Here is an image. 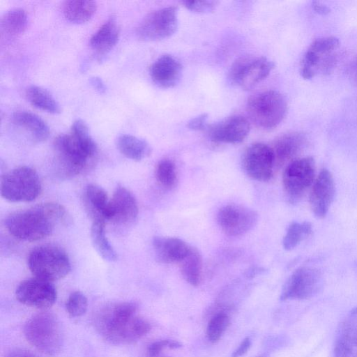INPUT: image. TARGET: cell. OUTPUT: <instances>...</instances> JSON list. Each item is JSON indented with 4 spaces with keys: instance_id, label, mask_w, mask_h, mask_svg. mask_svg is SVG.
<instances>
[{
    "instance_id": "cell-1",
    "label": "cell",
    "mask_w": 357,
    "mask_h": 357,
    "mask_svg": "<svg viewBox=\"0 0 357 357\" xmlns=\"http://www.w3.org/2000/svg\"><path fill=\"white\" fill-rule=\"evenodd\" d=\"M134 303L123 302L110 305L100 310L95 317V326L108 342L128 344L137 342L151 329V324L137 316Z\"/></svg>"
},
{
    "instance_id": "cell-2",
    "label": "cell",
    "mask_w": 357,
    "mask_h": 357,
    "mask_svg": "<svg viewBox=\"0 0 357 357\" xmlns=\"http://www.w3.org/2000/svg\"><path fill=\"white\" fill-rule=\"evenodd\" d=\"M54 148L59 171L66 177L79 174L91 167L97 159L98 146L90 135L86 123L75 120L70 133L58 136Z\"/></svg>"
},
{
    "instance_id": "cell-3",
    "label": "cell",
    "mask_w": 357,
    "mask_h": 357,
    "mask_svg": "<svg viewBox=\"0 0 357 357\" xmlns=\"http://www.w3.org/2000/svg\"><path fill=\"white\" fill-rule=\"evenodd\" d=\"M68 220L63 206L56 202H46L12 213L6 218L5 225L16 238L36 241L50 235L56 225L66 224Z\"/></svg>"
},
{
    "instance_id": "cell-4",
    "label": "cell",
    "mask_w": 357,
    "mask_h": 357,
    "mask_svg": "<svg viewBox=\"0 0 357 357\" xmlns=\"http://www.w3.org/2000/svg\"><path fill=\"white\" fill-rule=\"evenodd\" d=\"M26 340L40 352L56 356L63 344V333L58 318L52 313L43 312L30 318L24 327Z\"/></svg>"
},
{
    "instance_id": "cell-5",
    "label": "cell",
    "mask_w": 357,
    "mask_h": 357,
    "mask_svg": "<svg viewBox=\"0 0 357 357\" xmlns=\"http://www.w3.org/2000/svg\"><path fill=\"white\" fill-rule=\"evenodd\" d=\"M27 264L34 277L52 282L65 278L71 269L66 252L50 245L33 249L29 255Z\"/></svg>"
},
{
    "instance_id": "cell-6",
    "label": "cell",
    "mask_w": 357,
    "mask_h": 357,
    "mask_svg": "<svg viewBox=\"0 0 357 357\" xmlns=\"http://www.w3.org/2000/svg\"><path fill=\"white\" fill-rule=\"evenodd\" d=\"M247 112L251 121L257 126L271 129L280 124L284 118L287 102L276 91H262L248 99Z\"/></svg>"
},
{
    "instance_id": "cell-7",
    "label": "cell",
    "mask_w": 357,
    "mask_h": 357,
    "mask_svg": "<svg viewBox=\"0 0 357 357\" xmlns=\"http://www.w3.org/2000/svg\"><path fill=\"white\" fill-rule=\"evenodd\" d=\"M42 190L38 173L28 166H20L1 177V194L12 202H29L36 199Z\"/></svg>"
},
{
    "instance_id": "cell-8",
    "label": "cell",
    "mask_w": 357,
    "mask_h": 357,
    "mask_svg": "<svg viewBox=\"0 0 357 357\" xmlns=\"http://www.w3.org/2000/svg\"><path fill=\"white\" fill-rule=\"evenodd\" d=\"M340 40L334 36L314 40L305 52L301 65V75L305 79L329 73L337 61Z\"/></svg>"
},
{
    "instance_id": "cell-9",
    "label": "cell",
    "mask_w": 357,
    "mask_h": 357,
    "mask_svg": "<svg viewBox=\"0 0 357 357\" xmlns=\"http://www.w3.org/2000/svg\"><path fill=\"white\" fill-rule=\"evenodd\" d=\"M315 180V162L311 157L296 158L289 162L282 175L285 192L291 202H298Z\"/></svg>"
},
{
    "instance_id": "cell-10",
    "label": "cell",
    "mask_w": 357,
    "mask_h": 357,
    "mask_svg": "<svg viewBox=\"0 0 357 357\" xmlns=\"http://www.w3.org/2000/svg\"><path fill=\"white\" fill-rule=\"evenodd\" d=\"M274 63L264 56H244L234 62L229 70L231 82L243 89H250L266 79Z\"/></svg>"
},
{
    "instance_id": "cell-11",
    "label": "cell",
    "mask_w": 357,
    "mask_h": 357,
    "mask_svg": "<svg viewBox=\"0 0 357 357\" xmlns=\"http://www.w3.org/2000/svg\"><path fill=\"white\" fill-rule=\"evenodd\" d=\"M178 26V8L168 6L148 14L137 29L138 37L146 41H155L173 35Z\"/></svg>"
},
{
    "instance_id": "cell-12",
    "label": "cell",
    "mask_w": 357,
    "mask_h": 357,
    "mask_svg": "<svg viewBox=\"0 0 357 357\" xmlns=\"http://www.w3.org/2000/svg\"><path fill=\"white\" fill-rule=\"evenodd\" d=\"M322 286V277L317 268L302 266L295 270L282 288L280 300H305L315 296Z\"/></svg>"
},
{
    "instance_id": "cell-13",
    "label": "cell",
    "mask_w": 357,
    "mask_h": 357,
    "mask_svg": "<svg viewBox=\"0 0 357 357\" xmlns=\"http://www.w3.org/2000/svg\"><path fill=\"white\" fill-rule=\"evenodd\" d=\"M257 213L239 204H227L221 207L217 221L221 230L229 236H241L250 231L257 224Z\"/></svg>"
},
{
    "instance_id": "cell-14",
    "label": "cell",
    "mask_w": 357,
    "mask_h": 357,
    "mask_svg": "<svg viewBox=\"0 0 357 357\" xmlns=\"http://www.w3.org/2000/svg\"><path fill=\"white\" fill-rule=\"evenodd\" d=\"M15 294L21 303L41 310L51 307L57 297L56 289L52 282L36 277L21 282Z\"/></svg>"
},
{
    "instance_id": "cell-15",
    "label": "cell",
    "mask_w": 357,
    "mask_h": 357,
    "mask_svg": "<svg viewBox=\"0 0 357 357\" xmlns=\"http://www.w3.org/2000/svg\"><path fill=\"white\" fill-rule=\"evenodd\" d=\"M242 165L248 176L258 181H268L273 174L275 161L271 146L255 143L246 148L242 157Z\"/></svg>"
},
{
    "instance_id": "cell-16",
    "label": "cell",
    "mask_w": 357,
    "mask_h": 357,
    "mask_svg": "<svg viewBox=\"0 0 357 357\" xmlns=\"http://www.w3.org/2000/svg\"><path fill=\"white\" fill-rule=\"evenodd\" d=\"M335 186L333 175L327 169H322L312 185L309 196L310 208L318 218H324L333 201Z\"/></svg>"
},
{
    "instance_id": "cell-17",
    "label": "cell",
    "mask_w": 357,
    "mask_h": 357,
    "mask_svg": "<svg viewBox=\"0 0 357 357\" xmlns=\"http://www.w3.org/2000/svg\"><path fill=\"white\" fill-rule=\"evenodd\" d=\"M250 123L241 115H233L211 125L208 128V137L216 143L238 144L248 136Z\"/></svg>"
},
{
    "instance_id": "cell-18",
    "label": "cell",
    "mask_w": 357,
    "mask_h": 357,
    "mask_svg": "<svg viewBox=\"0 0 357 357\" xmlns=\"http://www.w3.org/2000/svg\"><path fill=\"white\" fill-rule=\"evenodd\" d=\"M334 357H357V306L342 319L334 342Z\"/></svg>"
},
{
    "instance_id": "cell-19",
    "label": "cell",
    "mask_w": 357,
    "mask_h": 357,
    "mask_svg": "<svg viewBox=\"0 0 357 357\" xmlns=\"http://www.w3.org/2000/svg\"><path fill=\"white\" fill-rule=\"evenodd\" d=\"M306 143V136L301 132H289L278 137L271 146L275 167H280L296 159Z\"/></svg>"
},
{
    "instance_id": "cell-20",
    "label": "cell",
    "mask_w": 357,
    "mask_h": 357,
    "mask_svg": "<svg viewBox=\"0 0 357 357\" xmlns=\"http://www.w3.org/2000/svg\"><path fill=\"white\" fill-rule=\"evenodd\" d=\"M111 221L119 224H129L138 215V205L133 194L123 186L116 188L110 199Z\"/></svg>"
},
{
    "instance_id": "cell-21",
    "label": "cell",
    "mask_w": 357,
    "mask_h": 357,
    "mask_svg": "<svg viewBox=\"0 0 357 357\" xmlns=\"http://www.w3.org/2000/svg\"><path fill=\"white\" fill-rule=\"evenodd\" d=\"M181 73V63L169 54L162 55L157 59L149 69L152 80L162 88L174 86L179 82Z\"/></svg>"
},
{
    "instance_id": "cell-22",
    "label": "cell",
    "mask_w": 357,
    "mask_h": 357,
    "mask_svg": "<svg viewBox=\"0 0 357 357\" xmlns=\"http://www.w3.org/2000/svg\"><path fill=\"white\" fill-rule=\"evenodd\" d=\"M153 247L157 259L165 264H179L188 254L191 246L176 237L156 236Z\"/></svg>"
},
{
    "instance_id": "cell-23",
    "label": "cell",
    "mask_w": 357,
    "mask_h": 357,
    "mask_svg": "<svg viewBox=\"0 0 357 357\" xmlns=\"http://www.w3.org/2000/svg\"><path fill=\"white\" fill-rule=\"evenodd\" d=\"M120 35V28L114 17L107 20L91 36L89 44L98 55L110 51L116 44Z\"/></svg>"
},
{
    "instance_id": "cell-24",
    "label": "cell",
    "mask_w": 357,
    "mask_h": 357,
    "mask_svg": "<svg viewBox=\"0 0 357 357\" xmlns=\"http://www.w3.org/2000/svg\"><path fill=\"white\" fill-rule=\"evenodd\" d=\"M85 201L93 220H111L110 199L103 188L96 184L88 185Z\"/></svg>"
},
{
    "instance_id": "cell-25",
    "label": "cell",
    "mask_w": 357,
    "mask_h": 357,
    "mask_svg": "<svg viewBox=\"0 0 357 357\" xmlns=\"http://www.w3.org/2000/svg\"><path fill=\"white\" fill-rule=\"evenodd\" d=\"M12 121L17 126L29 132L33 140L43 142L50 135V128L39 116L27 111H18L12 116Z\"/></svg>"
},
{
    "instance_id": "cell-26",
    "label": "cell",
    "mask_w": 357,
    "mask_h": 357,
    "mask_svg": "<svg viewBox=\"0 0 357 357\" xmlns=\"http://www.w3.org/2000/svg\"><path fill=\"white\" fill-rule=\"evenodd\" d=\"M116 145L121 154L135 161L144 160L151 153V148L146 141L131 135H119Z\"/></svg>"
},
{
    "instance_id": "cell-27",
    "label": "cell",
    "mask_w": 357,
    "mask_h": 357,
    "mask_svg": "<svg viewBox=\"0 0 357 357\" xmlns=\"http://www.w3.org/2000/svg\"><path fill=\"white\" fill-rule=\"evenodd\" d=\"M181 273L190 285L198 286L202 278L203 261L199 251L194 247L186 257L178 264Z\"/></svg>"
},
{
    "instance_id": "cell-28",
    "label": "cell",
    "mask_w": 357,
    "mask_h": 357,
    "mask_svg": "<svg viewBox=\"0 0 357 357\" xmlns=\"http://www.w3.org/2000/svg\"><path fill=\"white\" fill-rule=\"evenodd\" d=\"M92 244L102 259L108 261H116L117 253L108 241L105 234V220H93L91 227Z\"/></svg>"
},
{
    "instance_id": "cell-29",
    "label": "cell",
    "mask_w": 357,
    "mask_h": 357,
    "mask_svg": "<svg viewBox=\"0 0 357 357\" xmlns=\"http://www.w3.org/2000/svg\"><path fill=\"white\" fill-rule=\"evenodd\" d=\"M96 8V3L93 1H66L62 6L65 17L77 24L89 21L95 14Z\"/></svg>"
},
{
    "instance_id": "cell-30",
    "label": "cell",
    "mask_w": 357,
    "mask_h": 357,
    "mask_svg": "<svg viewBox=\"0 0 357 357\" xmlns=\"http://www.w3.org/2000/svg\"><path fill=\"white\" fill-rule=\"evenodd\" d=\"M25 96L35 107L52 114L61 112V107L52 95L46 89L31 85L27 87Z\"/></svg>"
},
{
    "instance_id": "cell-31",
    "label": "cell",
    "mask_w": 357,
    "mask_h": 357,
    "mask_svg": "<svg viewBox=\"0 0 357 357\" xmlns=\"http://www.w3.org/2000/svg\"><path fill=\"white\" fill-rule=\"evenodd\" d=\"M28 24V17L22 8H13L6 12L1 17L0 27L2 33L15 36L23 33Z\"/></svg>"
},
{
    "instance_id": "cell-32",
    "label": "cell",
    "mask_w": 357,
    "mask_h": 357,
    "mask_svg": "<svg viewBox=\"0 0 357 357\" xmlns=\"http://www.w3.org/2000/svg\"><path fill=\"white\" fill-rule=\"evenodd\" d=\"M312 225L308 222L291 223L282 240L283 248L291 250L311 234Z\"/></svg>"
},
{
    "instance_id": "cell-33",
    "label": "cell",
    "mask_w": 357,
    "mask_h": 357,
    "mask_svg": "<svg viewBox=\"0 0 357 357\" xmlns=\"http://www.w3.org/2000/svg\"><path fill=\"white\" fill-rule=\"evenodd\" d=\"M155 177L161 186L166 189L175 187L177 182V173L175 164L169 159L160 160L155 167Z\"/></svg>"
},
{
    "instance_id": "cell-34",
    "label": "cell",
    "mask_w": 357,
    "mask_h": 357,
    "mask_svg": "<svg viewBox=\"0 0 357 357\" xmlns=\"http://www.w3.org/2000/svg\"><path fill=\"white\" fill-rule=\"evenodd\" d=\"M230 323L229 315L220 312L214 314L208 321L206 334L208 340L211 343H215L222 336L225 331L228 328Z\"/></svg>"
},
{
    "instance_id": "cell-35",
    "label": "cell",
    "mask_w": 357,
    "mask_h": 357,
    "mask_svg": "<svg viewBox=\"0 0 357 357\" xmlns=\"http://www.w3.org/2000/svg\"><path fill=\"white\" fill-rule=\"evenodd\" d=\"M87 307V298L79 291L71 293L66 303L67 312L73 317H78L84 314Z\"/></svg>"
},
{
    "instance_id": "cell-36",
    "label": "cell",
    "mask_w": 357,
    "mask_h": 357,
    "mask_svg": "<svg viewBox=\"0 0 357 357\" xmlns=\"http://www.w3.org/2000/svg\"><path fill=\"white\" fill-rule=\"evenodd\" d=\"M182 344L174 340H162L155 341L151 343L148 349L147 354L148 356H155L161 354V352L164 349L169 348L172 349H176L181 348Z\"/></svg>"
},
{
    "instance_id": "cell-37",
    "label": "cell",
    "mask_w": 357,
    "mask_h": 357,
    "mask_svg": "<svg viewBox=\"0 0 357 357\" xmlns=\"http://www.w3.org/2000/svg\"><path fill=\"white\" fill-rule=\"evenodd\" d=\"M182 3L188 10L196 13H206L212 10L216 1H185Z\"/></svg>"
},
{
    "instance_id": "cell-38",
    "label": "cell",
    "mask_w": 357,
    "mask_h": 357,
    "mask_svg": "<svg viewBox=\"0 0 357 357\" xmlns=\"http://www.w3.org/2000/svg\"><path fill=\"white\" fill-rule=\"evenodd\" d=\"M208 115L206 114H200L188 121L187 126L192 130H202L206 128Z\"/></svg>"
},
{
    "instance_id": "cell-39",
    "label": "cell",
    "mask_w": 357,
    "mask_h": 357,
    "mask_svg": "<svg viewBox=\"0 0 357 357\" xmlns=\"http://www.w3.org/2000/svg\"><path fill=\"white\" fill-rule=\"evenodd\" d=\"M251 346V340L250 337H245L238 347L233 351L231 357H241L243 356L249 350Z\"/></svg>"
},
{
    "instance_id": "cell-40",
    "label": "cell",
    "mask_w": 357,
    "mask_h": 357,
    "mask_svg": "<svg viewBox=\"0 0 357 357\" xmlns=\"http://www.w3.org/2000/svg\"><path fill=\"white\" fill-rule=\"evenodd\" d=\"M348 75L351 81L357 85V55L352 59L349 65Z\"/></svg>"
},
{
    "instance_id": "cell-41",
    "label": "cell",
    "mask_w": 357,
    "mask_h": 357,
    "mask_svg": "<svg viewBox=\"0 0 357 357\" xmlns=\"http://www.w3.org/2000/svg\"><path fill=\"white\" fill-rule=\"evenodd\" d=\"M7 357H39L34 353L24 349H15L9 352Z\"/></svg>"
},
{
    "instance_id": "cell-42",
    "label": "cell",
    "mask_w": 357,
    "mask_h": 357,
    "mask_svg": "<svg viewBox=\"0 0 357 357\" xmlns=\"http://www.w3.org/2000/svg\"><path fill=\"white\" fill-rule=\"evenodd\" d=\"M312 7L316 12L321 15H326L330 12V9L327 6L319 1H313Z\"/></svg>"
},
{
    "instance_id": "cell-43",
    "label": "cell",
    "mask_w": 357,
    "mask_h": 357,
    "mask_svg": "<svg viewBox=\"0 0 357 357\" xmlns=\"http://www.w3.org/2000/svg\"><path fill=\"white\" fill-rule=\"evenodd\" d=\"M91 83L93 87L100 92H103L105 91V85L100 79L98 77H93L91 79Z\"/></svg>"
},
{
    "instance_id": "cell-44",
    "label": "cell",
    "mask_w": 357,
    "mask_h": 357,
    "mask_svg": "<svg viewBox=\"0 0 357 357\" xmlns=\"http://www.w3.org/2000/svg\"><path fill=\"white\" fill-rule=\"evenodd\" d=\"M148 357H167V356H162L161 354H160V355L155 356H148Z\"/></svg>"
},
{
    "instance_id": "cell-45",
    "label": "cell",
    "mask_w": 357,
    "mask_h": 357,
    "mask_svg": "<svg viewBox=\"0 0 357 357\" xmlns=\"http://www.w3.org/2000/svg\"><path fill=\"white\" fill-rule=\"evenodd\" d=\"M257 357H266L265 356H257Z\"/></svg>"
}]
</instances>
